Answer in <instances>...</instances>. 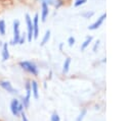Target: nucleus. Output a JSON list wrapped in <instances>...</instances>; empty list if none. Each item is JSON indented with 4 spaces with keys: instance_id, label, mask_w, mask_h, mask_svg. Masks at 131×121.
<instances>
[{
    "instance_id": "nucleus-20",
    "label": "nucleus",
    "mask_w": 131,
    "mask_h": 121,
    "mask_svg": "<svg viewBox=\"0 0 131 121\" xmlns=\"http://www.w3.org/2000/svg\"><path fill=\"white\" fill-rule=\"evenodd\" d=\"M87 2V0H76L75 1V6L76 7H78V6H81V5H83V4H85Z\"/></svg>"
},
{
    "instance_id": "nucleus-13",
    "label": "nucleus",
    "mask_w": 131,
    "mask_h": 121,
    "mask_svg": "<svg viewBox=\"0 0 131 121\" xmlns=\"http://www.w3.org/2000/svg\"><path fill=\"white\" fill-rule=\"evenodd\" d=\"M70 65H71V58H67L63 62V66H62V73H68L70 70Z\"/></svg>"
},
{
    "instance_id": "nucleus-5",
    "label": "nucleus",
    "mask_w": 131,
    "mask_h": 121,
    "mask_svg": "<svg viewBox=\"0 0 131 121\" xmlns=\"http://www.w3.org/2000/svg\"><path fill=\"white\" fill-rule=\"evenodd\" d=\"M19 38H20V33H19V20L15 19V20L13 21V39H12V41L10 42V44H11V45L18 44Z\"/></svg>"
},
{
    "instance_id": "nucleus-14",
    "label": "nucleus",
    "mask_w": 131,
    "mask_h": 121,
    "mask_svg": "<svg viewBox=\"0 0 131 121\" xmlns=\"http://www.w3.org/2000/svg\"><path fill=\"white\" fill-rule=\"evenodd\" d=\"M91 41H92V37H91V36L87 37V38L85 39V41L82 43V45H81V50H82V51H84V50H85V49L90 45Z\"/></svg>"
},
{
    "instance_id": "nucleus-19",
    "label": "nucleus",
    "mask_w": 131,
    "mask_h": 121,
    "mask_svg": "<svg viewBox=\"0 0 131 121\" xmlns=\"http://www.w3.org/2000/svg\"><path fill=\"white\" fill-rule=\"evenodd\" d=\"M93 14H94V12H93V11H87V12L82 13V16H83L84 18H90Z\"/></svg>"
},
{
    "instance_id": "nucleus-1",
    "label": "nucleus",
    "mask_w": 131,
    "mask_h": 121,
    "mask_svg": "<svg viewBox=\"0 0 131 121\" xmlns=\"http://www.w3.org/2000/svg\"><path fill=\"white\" fill-rule=\"evenodd\" d=\"M18 65H19V67L23 70L27 71L28 73H30L32 75L37 76L39 74V69H38L37 65L34 62H31V61H20L18 63Z\"/></svg>"
},
{
    "instance_id": "nucleus-18",
    "label": "nucleus",
    "mask_w": 131,
    "mask_h": 121,
    "mask_svg": "<svg viewBox=\"0 0 131 121\" xmlns=\"http://www.w3.org/2000/svg\"><path fill=\"white\" fill-rule=\"evenodd\" d=\"M50 120L51 121H60V117H59V115L56 112H53L51 117H50Z\"/></svg>"
},
{
    "instance_id": "nucleus-7",
    "label": "nucleus",
    "mask_w": 131,
    "mask_h": 121,
    "mask_svg": "<svg viewBox=\"0 0 131 121\" xmlns=\"http://www.w3.org/2000/svg\"><path fill=\"white\" fill-rule=\"evenodd\" d=\"M105 17H106V14H105V13H102V14L97 18V20H95L92 24H90V25L88 26V28H89V29H91V31L98 28V27L102 24V22H103V20H104V18H105Z\"/></svg>"
},
{
    "instance_id": "nucleus-21",
    "label": "nucleus",
    "mask_w": 131,
    "mask_h": 121,
    "mask_svg": "<svg viewBox=\"0 0 131 121\" xmlns=\"http://www.w3.org/2000/svg\"><path fill=\"white\" fill-rule=\"evenodd\" d=\"M75 42H76V40H75L74 37H69V39H68V43H69V46H70V47H72V46L75 44Z\"/></svg>"
},
{
    "instance_id": "nucleus-15",
    "label": "nucleus",
    "mask_w": 131,
    "mask_h": 121,
    "mask_svg": "<svg viewBox=\"0 0 131 121\" xmlns=\"http://www.w3.org/2000/svg\"><path fill=\"white\" fill-rule=\"evenodd\" d=\"M49 39H50V31L48 29V31L45 32V35H44V37L42 39V42H41V46H44L46 43H48Z\"/></svg>"
},
{
    "instance_id": "nucleus-6",
    "label": "nucleus",
    "mask_w": 131,
    "mask_h": 121,
    "mask_svg": "<svg viewBox=\"0 0 131 121\" xmlns=\"http://www.w3.org/2000/svg\"><path fill=\"white\" fill-rule=\"evenodd\" d=\"M0 86H1L5 92H7V93H9V94H12V95L17 94V89H15V88L12 86V84H11L8 80H0Z\"/></svg>"
},
{
    "instance_id": "nucleus-4",
    "label": "nucleus",
    "mask_w": 131,
    "mask_h": 121,
    "mask_svg": "<svg viewBox=\"0 0 131 121\" xmlns=\"http://www.w3.org/2000/svg\"><path fill=\"white\" fill-rule=\"evenodd\" d=\"M26 17V22H27V28H28V34H27V37H28V41L29 42H32V40L34 39V28H33V21H32V18L31 16L27 13L25 15Z\"/></svg>"
},
{
    "instance_id": "nucleus-24",
    "label": "nucleus",
    "mask_w": 131,
    "mask_h": 121,
    "mask_svg": "<svg viewBox=\"0 0 131 121\" xmlns=\"http://www.w3.org/2000/svg\"><path fill=\"white\" fill-rule=\"evenodd\" d=\"M25 41H26V35L24 34L23 36H20V38H19V41H18V44H19V45H23V44L25 43Z\"/></svg>"
},
{
    "instance_id": "nucleus-16",
    "label": "nucleus",
    "mask_w": 131,
    "mask_h": 121,
    "mask_svg": "<svg viewBox=\"0 0 131 121\" xmlns=\"http://www.w3.org/2000/svg\"><path fill=\"white\" fill-rule=\"evenodd\" d=\"M5 31H6L5 21H4V19H0V35L4 36L5 35Z\"/></svg>"
},
{
    "instance_id": "nucleus-22",
    "label": "nucleus",
    "mask_w": 131,
    "mask_h": 121,
    "mask_svg": "<svg viewBox=\"0 0 131 121\" xmlns=\"http://www.w3.org/2000/svg\"><path fill=\"white\" fill-rule=\"evenodd\" d=\"M20 118H21V121H29V119H28V117H27V115H26V113H25V111H23L21 113H20Z\"/></svg>"
},
{
    "instance_id": "nucleus-3",
    "label": "nucleus",
    "mask_w": 131,
    "mask_h": 121,
    "mask_svg": "<svg viewBox=\"0 0 131 121\" xmlns=\"http://www.w3.org/2000/svg\"><path fill=\"white\" fill-rule=\"evenodd\" d=\"M31 95H32V89H31V81L26 82V96L23 98L21 104L24 108H29L30 106V100H31Z\"/></svg>"
},
{
    "instance_id": "nucleus-10",
    "label": "nucleus",
    "mask_w": 131,
    "mask_h": 121,
    "mask_svg": "<svg viewBox=\"0 0 131 121\" xmlns=\"http://www.w3.org/2000/svg\"><path fill=\"white\" fill-rule=\"evenodd\" d=\"M2 61H7L9 59V51H8V43H4L2 46Z\"/></svg>"
},
{
    "instance_id": "nucleus-2",
    "label": "nucleus",
    "mask_w": 131,
    "mask_h": 121,
    "mask_svg": "<svg viewBox=\"0 0 131 121\" xmlns=\"http://www.w3.org/2000/svg\"><path fill=\"white\" fill-rule=\"evenodd\" d=\"M9 109H10L11 114H12L14 117H18V116L20 115V113L24 111L25 108H24L23 104H21L17 99H13V100H11V102H10Z\"/></svg>"
},
{
    "instance_id": "nucleus-9",
    "label": "nucleus",
    "mask_w": 131,
    "mask_h": 121,
    "mask_svg": "<svg viewBox=\"0 0 131 121\" xmlns=\"http://www.w3.org/2000/svg\"><path fill=\"white\" fill-rule=\"evenodd\" d=\"M42 6V12H41V20L42 21H45L48 14H49V8H48V5L45 3V2H42L41 4Z\"/></svg>"
},
{
    "instance_id": "nucleus-8",
    "label": "nucleus",
    "mask_w": 131,
    "mask_h": 121,
    "mask_svg": "<svg viewBox=\"0 0 131 121\" xmlns=\"http://www.w3.org/2000/svg\"><path fill=\"white\" fill-rule=\"evenodd\" d=\"M33 28H34V39H37L39 36V14L36 13L33 18Z\"/></svg>"
},
{
    "instance_id": "nucleus-17",
    "label": "nucleus",
    "mask_w": 131,
    "mask_h": 121,
    "mask_svg": "<svg viewBox=\"0 0 131 121\" xmlns=\"http://www.w3.org/2000/svg\"><path fill=\"white\" fill-rule=\"evenodd\" d=\"M86 114H87V110H86V109H83V110L80 112V114L78 115V117L76 118V121H83V119H84V117L86 116Z\"/></svg>"
},
{
    "instance_id": "nucleus-11",
    "label": "nucleus",
    "mask_w": 131,
    "mask_h": 121,
    "mask_svg": "<svg viewBox=\"0 0 131 121\" xmlns=\"http://www.w3.org/2000/svg\"><path fill=\"white\" fill-rule=\"evenodd\" d=\"M31 89H32V94H33L34 98L37 100L39 98V86L35 80L31 81Z\"/></svg>"
},
{
    "instance_id": "nucleus-12",
    "label": "nucleus",
    "mask_w": 131,
    "mask_h": 121,
    "mask_svg": "<svg viewBox=\"0 0 131 121\" xmlns=\"http://www.w3.org/2000/svg\"><path fill=\"white\" fill-rule=\"evenodd\" d=\"M42 2H45L47 5H52L55 8H59L63 4L62 0H42Z\"/></svg>"
},
{
    "instance_id": "nucleus-23",
    "label": "nucleus",
    "mask_w": 131,
    "mask_h": 121,
    "mask_svg": "<svg viewBox=\"0 0 131 121\" xmlns=\"http://www.w3.org/2000/svg\"><path fill=\"white\" fill-rule=\"evenodd\" d=\"M99 44H100V41L97 40V41L95 42L94 46H93V52H96V51H97V49H98V47H99Z\"/></svg>"
}]
</instances>
